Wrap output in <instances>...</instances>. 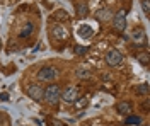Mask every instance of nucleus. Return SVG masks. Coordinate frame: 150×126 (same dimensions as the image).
<instances>
[{"label":"nucleus","instance_id":"nucleus-1","mask_svg":"<svg viewBox=\"0 0 150 126\" xmlns=\"http://www.w3.org/2000/svg\"><path fill=\"white\" fill-rule=\"evenodd\" d=\"M60 96H62V87L58 84H51L43 90V101L50 106H56L60 101Z\"/></svg>","mask_w":150,"mask_h":126},{"label":"nucleus","instance_id":"nucleus-2","mask_svg":"<svg viewBox=\"0 0 150 126\" xmlns=\"http://www.w3.org/2000/svg\"><path fill=\"white\" fill-rule=\"evenodd\" d=\"M58 68L55 67H41L39 68V72H38V80L39 82H53L56 77H58Z\"/></svg>","mask_w":150,"mask_h":126},{"label":"nucleus","instance_id":"nucleus-3","mask_svg":"<svg viewBox=\"0 0 150 126\" xmlns=\"http://www.w3.org/2000/svg\"><path fill=\"white\" fill-rule=\"evenodd\" d=\"M104 60H106V63H108L109 67H120V65L123 63V53L120 51V49L111 48V49H108Z\"/></svg>","mask_w":150,"mask_h":126},{"label":"nucleus","instance_id":"nucleus-4","mask_svg":"<svg viewBox=\"0 0 150 126\" xmlns=\"http://www.w3.org/2000/svg\"><path fill=\"white\" fill-rule=\"evenodd\" d=\"M112 27L118 31V32H123V31L126 29V10L125 9L118 10L112 15Z\"/></svg>","mask_w":150,"mask_h":126},{"label":"nucleus","instance_id":"nucleus-5","mask_svg":"<svg viewBox=\"0 0 150 126\" xmlns=\"http://www.w3.org/2000/svg\"><path fill=\"white\" fill-rule=\"evenodd\" d=\"M43 85H39V84H29L28 87H26V94H28L33 101H36V102H41L43 101Z\"/></svg>","mask_w":150,"mask_h":126},{"label":"nucleus","instance_id":"nucleus-6","mask_svg":"<svg viewBox=\"0 0 150 126\" xmlns=\"http://www.w3.org/2000/svg\"><path fill=\"white\" fill-rule=\"evenodd\" d=\"M60 99L63 102H67V104H74L75 101L79 99V90H77V87H67L65 90H62Z\"/></svg>","mask_w":150,"mask_h":126},{"label":"nucleus","instance_id":"nucleus-7","mask_svg":"<svg viewBox=\"0 0 150 126\" xmlns=\"http://www.w3.org/2000/svg\"><path fill=\"white\" fill-rule=\"evenodd\" d=\"M131 111H133V106H131L130 101H120L116 104V113L121 114V116H130Z\"/></svg>","mask_w":150,"mask_h":126},{"label":"nucleus","instance_id":"nucleus-8","mask_svg":"<svg viewBox=\"0 0 150 126\" xmlns=\"http://www.w3.org/2000/svg\"><path fill=\"white\" fill-rule=\"evenodd\" d=\"M112 15H114V12L111 9H108V7H104V9H99L96 12V19L99 20V22H109L112 19Z\"/></svg>","mask_w":150,"mask_h":126},{"label":"nucleus","instance_id":"nucleus-9","mask_svg":"<svg viewBox=\"0 0 150 126\" xmlns=\"http://www.w3.org/2000/svg\"><path fill=\"white\" fill-rule=\"evenodd\" d=\"M77 34H79V38H82V39H89L94 36V29H92V26H89V24H80L77 27Z\"/></svg>","mask_w":150,"mask_h":126},{"label":"nucleus","instance_id":"nucleus-10","mask_svg":"<svg viewBox=\"0 0 150 126\" xmlns=\"http://www.w3.org/2000/svg\"><path fill=\"white\" fill-rule=\"evenodd\" d=\"M51 36L56 39H67L68 38V32L63 26H60V24H53L51 26Z\"/></svg>","mask_w":150,"mask_h":126},{"label":"nucleus","instance_id":"nucleus-11","mask_svg":"<svg viewBox=\"0 0 150 126\" xmlns=\"http://www.w3.org/2000/svg\"><path fill=\"white\" fill-rule=\"evenodd\" d=\"M75 15L79 17V19H84L89 15V5L85 4V2H77L75 4Z\"/></svg>","mask_w":150,"mask_h":126},{"label":"nucleus","instance_id":"nucleus-12","mask_svg":"<svg viewBox=\"0 0 150 126\" xmlns=\"http://www.w3.org/2000/svg\"><path fill=\"white\" fill-rule=\"evenodd\" d=\"M51 19L55 20L56 24H60V22L68 20V19H70V15H68V12H67L65 9H58V10H55V12L51 14Z\"/></svg>","mask_w":150,"mask_h":126},{"label":"nucleus","instance_id":"nucleus-13","mask_svg":"<svg viewBox=\"0 0 150 126\" xmlns=\"http://www.w3.org/2000/svg\"><path fill=\"white\" fill-rule=\"evenodd\" d=\"M33 32H34V24H33V22H26V24L22 26V29L19 31V38H22V39L29 38Z\"/></svg>","mask_w":150,"mask_h":126},{"label":"nucleus","instance_id":"nucleus-14","mask_svg":"<svg viewBox=\"0 0 150 126\" xmlns=\"http://www.w3.org/2000/svg\"><path fill=\"white\" fill-rule=\"evenodd\" d=\"M131 38H133V41L135 43H145L147 41V38H145V31L142 29V27H137V29L131 32Z\"/></svg>","mask_w":150,"mask_h":126},{"label":"nucleus","instance_id":"nucleus-15","mask_svg":"<svg viewBox=\"0 0 150 126\" xmlns=\"http://www.w3.org/2000/svg\"><path fill=\"white\" fill-rule=\"evenodd\" d=\"M137 60H138V63H142L143 67H149V61H150L149 51H138V55H137Z\"/></svg>","mask_w":150,"mask_h":126},{"label":"nucleus","instance_id":"nucleus-16","mask_svg":"<svg viewBox=\"0 0 150 126\" xmlns=\"http://www.w3.org/2000/svg\"><path fill=\"white\" fill-rule=\"evenodd\" d=\"M87 51H89V46H84V44H77V46H74V53L77 55V56H84Z\"/></svg>","mask_w":150,"mask_h":126},{"label":"nucleus","instance_id":"nucleus-17","mask_svg":"<svg viewBox=\"0 0 150 126\" xmlns=\"http://www.w3.org/2000/svg\"><path fill=\"white\" fill-rule=\"evenodd\" d=\"M125 123H126V125H140V123H142V118L130 114V116H126V121H125Z\"/></svg>","mask_w":150,"mask_h":126},{"label":"nucleus","instance_id":"nucleus-18","mask_svg":"<svg viewBox=\"0 0 150 126\" xmlns=\"http://www.w3.org/2000/svg\"><path fill=\"white\" fill-rule=\"evenodd\" d=\"M137 94L138 96H147L149 94V84H142L137 87Z\"/></svg>","mask_w":150,"mask_h":126},{"label":"nucleus","instance_id":"nucleus-19","mask_svg":"<svg viewBox=\"0 0 150 126\" xmlns=\"http://www.w3.org/2000/svg\"><path fill=\"white\" fill-rule=\"evenodd\" d=\"M75 75H77L79 78H89V77H91V73H89V72H87L85 68H79Z\"/></svg>","mask_w":150,"mask_h":126},{"label":"nucleus","instance_id":"nucleus-20","mask_svg":"<svg viewBox=\"0 0 150 126\" xmlns=\"http://www.w3.org/2000/svg\"><path fill=\"white\" fill-rule=\"evenodd\" d=\"M142 7H143L145 15H149V0H143V2H142Z\"/></svg>","mask_w":150,"mask_h":126},{"label":"nucleus","instance_id":"nucleus-21","mask_svg":"<svg viewBox=\"0 0 150 126\" xmlns=\"http://www.w3.org/2000/svg\"><path fill=\"white\" fill-rule=\"evenodd\" d=\"M0 101H9V94L7 92H2L0 94Z\"/></svg>","mask_w":150,"mask_h":126},{"label":"nucleus","instance_id":"nucleus-22","mask_svg":"<svg viewBox=\"0 0 150 126\" xmlns=\"http://www.w3.org/2000/svg\"><path fill=\"white\" fill-rule=\"evenodd\" d=\"M0 49H2V39H0Z\"/></svg>","mask_w":150,"mask_h":126}]
</instances>
